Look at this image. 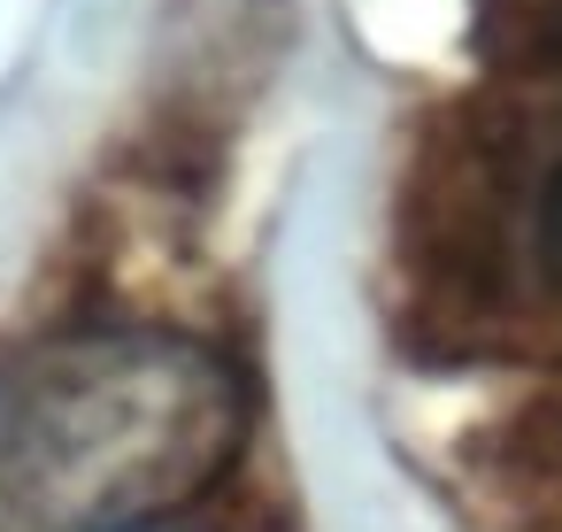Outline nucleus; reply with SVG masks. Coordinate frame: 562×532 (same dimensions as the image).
<instances>
[{
	"instance_id": "obj_1",
	"label": "nucleus",
	"mask_w": 562,
	"mask_h": 532,
	"mask_svg": "<svg viewBox=\"0 0 562 532\" xmlns=\"http://www.w3.org/2000/svg\"><path fill=\"white\" fill-rule=\"evenodd\" d=\"M247 432L224 355L162 324H86L0 370V532H139L201 501Z\"/></svg>"
},
{
	"instance_id": "obj_2",
	"label": "nucleus",
	"mask_w": 562,
	"mask_h": 532,
	"mask_svg": "<svg viewBox=\"0 0 562 532\" xmlns=\"http://www.w3.org/2000/svg\"><path fill=\"white\" fill-rule=\"evenodd\" d=\"M539 255H547V278L562 293V178L547 186V209H539Z\"/></svg>"
}]
</instances>
